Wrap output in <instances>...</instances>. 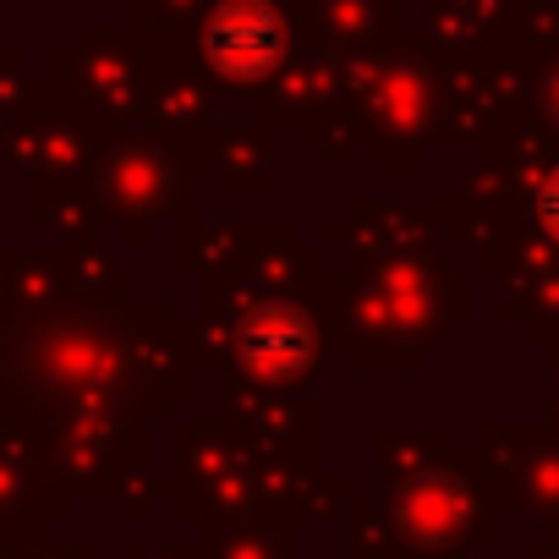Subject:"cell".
<instances>
[{"label":"cell","instance_id":"cell-1","mask_svg":"<svg viewBox=\"0 0 559 559\" xmlns=\"http://www.w3.org/2000/svg\"><path fill=\"white\" fill-rule=\"evenodd\" d=\"M543 219L559 230V181H554V187H543Z\"/></svg>","mask_w":559,"mask_h":559}]
</instances>
